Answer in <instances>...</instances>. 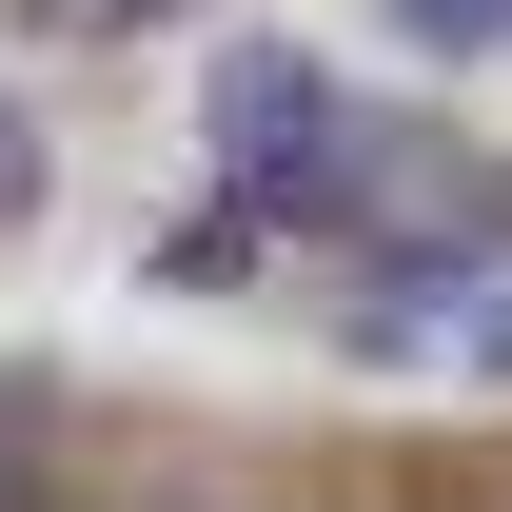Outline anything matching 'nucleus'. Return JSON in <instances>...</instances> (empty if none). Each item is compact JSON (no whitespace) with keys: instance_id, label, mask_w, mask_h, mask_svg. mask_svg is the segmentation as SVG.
<instances>
[{"instance_id":"nucleus-1","label":"nucleus","mask_w":512,"mask_h":512,"mask_svg":"<svg viewBox=\"0 0 512 512\" xmlns=\"http://www.w3.org/2000/svg\"><path fill=\"white\" fill-rule=\"evenodd\" d=\"M197 138H217L256 197H296V217H316V197H335V158H355V119H335V79L296 60V40H217V79H197Z\"/></svg>"},{"instance_id":"nucleus-2","label":"nucleus","mask_w":512,"mask_h":512,"mask_svg":"<svg viewBox=\"0 0 512 512\" xmlns=\"http://www.w3.org/2000/svg\"><path fill=\"white\" fill-rule=\"evenodd\" d=\"M394 20H414L434 60H473V40H512V0H394Z\"/></svg>"},{"instance_id":"nucleus-3","label":"nucleus","mask_w":512,"mask_h":512,"mask_svg":"<svg viewBox=\"0 0 512 512\" xmlns=\"http://www.w3.org/2000/svg\"><path fill=\"white\" fill-rule=\"evenodd\" d=\"M453 375H512V276L473 296V335H453Z\"/></svg>"},{"instance_id":"nucleus-4","label":"nucleus","mask_w":512,"mask_h":512,"mask_svg":"<svg viewBox=\"0 0 512 512\" xmlns=\"http://www.w3.org/2000/svg\"><path fill=\"white\" fill-rule=\"evenodd\" d=\"M0 217H20V119H0Z\"/></svg>"}]
</instances>
